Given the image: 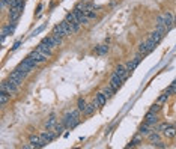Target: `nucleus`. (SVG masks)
<instances>
[{
    "label": "nucleus",
    "mask_w": 176,
    "mask_h": 149,
    "mask_svg": "<svg viewBox=\"0 0 176 149\" xmlns=\"http://www.w3.org/2000/svg\"><path fill=\"white\" fill-rule=\"evenodd\" d=\"M80 113L81 112L78 109H74V110H69V112L65 113V116L62 117L65 128H75L80 124Z\"/></svg>",
    "instance_id": "nucleus-1"
},
{
    "label": "nucleus",
    "mask_w": 176,
    "mask_h": 149,
    "mask_svg": "<svg viewBox=\"0 0 176 149\" xmlns=\"http://www.w3.org/2000/svg\"><path fill=\"white\" fill-rule=\"evenodd\" d=\"M65 20L68 21V24H69V27H71L72 33H75V32L80 29V26H81V23L78 21V18L75 17V14H74V12H68Z\"/></svg>",
    "instance_id": "nucleus-2"
},
{
    "label": "nucleus",
    "mask_w": 176,
    "mask_h": 149,
    "mask_svg": "<svg viewBox=\"0 0 176 149\" xmlns=\"http://www.w3.org/2000/svg\"><path fill=\"white\" fill-rule=\"evenodd\" d=\"M18 89H20V87H18L15 83L9 81V80H5V81H2V84H0V90H6V92L11 93V95L18 93Z\"/></svg>",
    "instance_id": "nucleus-3"
},
{
    "label": "nucleus",
    "mask_w": 176,
    "mask_h": 149,
    "mask_svg": "<svg viewBox=\"0 0 176 149\" xmlns=\"http://www.w3.org/2000/svg\"><path fill=\"white\" fill-rule=\"evenodd\" d=\"M24 78H26V77L21 74L20 71H17V69H14V71L9 74V77H8V80H9V81H12V83H15L18 87H21V86H23Z\"/></svg>",
    "instance_id": "nucleus-4"
},
{
    "label": "nucleus",
    "mask_w": 176,
    "mask_h": 149,
    "mask_svg": "<svg viewBox=\"0 0 176 149\" xmlns=\"http://www.w3.org/2000/svg\"><path fill=\"white\" fill-rule=\"evenodd\" d=\"M57 137V134L53 131V130H47L44 133H41V142H42V148H44L45 145H48V143H51L54 139Z\"/></svg>",
    "instance_id": "nucleus-5"
},
{
    "label": "nucleus",
    "mask_w": 176,
    "mask_h": 149,
    "mask_svg": "<svg viewBox=\"0 0 176 149\" xmlns=\"http://www.w3.org/2000/svg\"><path fill=\"white\" fill-rule=\"evenodd\" d=\"M23 11H24V6H20V8H9V12H8L9 20H11V21H18V18H20V15L23 14Z\"/></svg>",
    "instance_id": "nucleus-6"
},
{
    "label": "nucleus",
    "mask_w": 176,
    "mask_h": 149,
    "mask_svg": "<svg viewBox=\"0 0 176 149\" xmlns=\"http://www.w3.org/2000/svg\"><path fill=\"white\" fill-rule=\"evenodd\" d=\"M164 35H166V32H164V30H158V29H155V32H152V33L149 35L148 39H149L151 42H154L155 45H158V44H160V41L164 38Z\"/></svg>",
    "instance_id": "nucleus-7"
},
{
    "label": "nucleus",
    "mask_w": 176,
    "mask_h": 149,
    "mask_svg": "<svg viewBox=\"0 0 176 149\" xmlns=\"http://www.w3.org/2000/svg\"><path fill=\"white\" fill-rule=\"evenodd\" d=\"M29 56H30V57H32L35 62H38V65H41V63H45V62H47V59H48V57H47L45 54H42L39 50H33V51H32Z\"/></svg>",
    "instance_id": "nucleus-8"
},
{
    "label": "nucleus",
    "mask_w": 176,
    "mask_h": 149,
    "mask_svg": "<svg viewBox=\"0 0 176 149\" xmlns=\"http://www.w3.org/2000/svg\"><path fill=\"white\" fill-rule=\"evenodd\" d=\"M141 56H143V54H140V53H138V54H137L134 59H131V60L127 63V69H128L130 73H132V71H134V69L138 66V63L141 62Z\"/></svg>",
    "instance_id": "nucleus-9"
},
{
    "label": "nucleus",
    "mask_w": 176,
    "mask_h": 149,
    "mask_svg": "<svg viewBox=\"0 0 176 149\" xmlns=\"http://www.w3.org/2000/svg\"><path fill=\"white\" fill-rule=\"evenodd\" d=\"M36 50H39V51H41L42 54H45L47 57H51V56H53V48H51L50 45H47L44 41H41V42H39V45H38V48H36Z\"/></svg>",
    "instance_id": "nucleus-10"
},
{
    "label": "nucleus",
    "mask_w": 176,
    "mask_h": 149,
    "mask_svg": "<svg viewBox=\"0 0 176 149\" xmlns=\"http://www.w3.org/2000/svg\"><path fill=\"white\" fill-rule=\"evenodd\" d=\"M15 69H17V71H20V73L24 75V77H27V75L33 71V68H32V66H29V65H27L24 60H23V62H21V63H20V65H18Z\"/></svg>",
    "instance_id": "nucleus-11"
},
{
    "label": "nucleus",
    "mask_w": 176,
    "mask_h": 149,
    "mask_svg": "<svg viewBox=\"0 0 176 149\" xmlns=\"http://www.w3.org/2000/svg\"><path fill=\"white\" fill-rule=\"evenodd\" d=\"M122 83H124V80H122L119 75L113 74V75H111V78H110V83H108V84H110L115 90H118V89H119V86H121Z\"/></svg>",
    "instance_id": "nucleus-12"
},
{
    "label": "nucleus",
    "mask_w": 176,
    "mask_h": 149,
    "mask_svg": "<svg viewBox=\"0 0 176 149\" xmlns=\"http://www.w3.org/2000/svg\"><path fill=\"white\" fill-rule=\"evenodd\" d=\"M144 122L148 124V125H155L157 122H158V116H157V113H154V112H148V114H146V117H144Z\"/></svg>",
    "instance_id": "nucleus-13"
},
{
    "label": "nucleus",
    "mask_w": 176,
    "mask_h": 149,
    "mask_svg": "<svg viewBox=\"0 0 176 149\" xmlns=\"http://www.w3.org/2000/svg\"><path fill=\"white\" fill-rule=\"evenodd\" d=\"M96 104H98V107H104L105 106V103H107V97H105V93L104 92H99V93H96L95 95V100H93Z\"/></svg>",
    "instance_id": "nucleus-14"
},
{
    "label": "nucleus",
    "mask_w": 176,
    "mask_h": 149,
    "mask_svg": "<svg viewBox=\"0 0 176 149\" xmlns=\"http://www.w3.org/2000/svg\"><path fill=\"white\" fill-rule=\"evenodd\" d=\"M29 143H32L35 148H42V142H41V134H32L29 137Z\"/></svg>",
    "instance_id": "nucleus-15"
},
{
    "label": "nucleus",
    "mask_w": 176,
    "mask_h": 149,
    "mask_svg": "<svg viewBox=\"0 0 176 149\" xmlns=\"http://www.w3.org/2000/svg\"><path fill=\"white\" fill-rule=\"evenodd\" d=\"M152 133V125H148L146 122L140 127V130H138V134H141L143 137H148L149 134Z\"/></svg>",
    "instance_id": "nucleus-16"
},
{
    "label": "nucleus",
    "mask_w": 176,
    "mask_h": 149,
    "mask_svg": "<svg viewBox=\"0 0 176 149\" xmlns=\"http://www.w3.org/2000/svg\"><path fill=\"white\" fill-rule=\"evenodd\" d=\"M148 139H149V142L152 143V146L155 145V143H158V142H161V136H160V131H152L149 136H148Z\"/></svg>",
    "instance_id": "nucleus-17"
},
{
    "label": "nucleus",
    "mask_w": 176,
    "mask_h": 149,
    "mask_svg": "<svg viewBox=\"0 0 176 149\" xmlns=\"http://www.w3.org/2000/svg\"><path fill=\"white\" fill-rule=\"evenodd\" d=\"M9 100H11V93H8L6 90H0V106L5 107Z\"/></svg>",
    "instance_id": "nucleus-18"
},
{
    "label": "nucleus",
    "mask_w": 176,
    "mask_h": 149,
    "mask_svg": "<svg viewBox=\"0 0 176 149\" xmlns=\"http://www.w3.org/2000/svg\"><path fill=\"white\" fill-rule=\"evenodd\" d=\"M163 134L166 136V137H169V139H173V137H176V127H167L164 131H163Z\"/></svg>",
    "instance_id": "nucleus-19"
},
{
    "label": "nucleus",
    "mask_w": 176,
    "mask_h": 149,
    "mask_svg": "<svg viewBox=\"0 0 176 149\" xmlns=\"http://www.w3.org/2000/svg\"><path fill=\"white\" fill-rule=\"evenodd\" d=\"M56 124H57V119H56V116L54 114H51L50 116V119L47 120V124H45V130H53L54 127H56Z\"/></svg>",
    "instance_id": "nucleus-20"
},
{
    "label": "nucleus",
    "mask_w": 176,
    "mask_h": 149,
    "mask_svg": "<svg viewBox=\"0 0 176 149\" xmlns=\"http://www.w3.org/2000/svg\"><path fill=\"white\" fill-rule=\"evenodd\" d=\"M96 107H98V104L93 101V103H90V104H88V106H86V110H85L83 113H85L86 116H92V114L95 113V109H96Z\"/></svg>",
    "instance_id": "nucleus-21"
},
{
    "label": "nucleus",
    "mask_w": 176,
    "mask_h": 149,
    "mask_svg": "<svg viewBox=\"0 0 176 149\" xmlns=\"http://www.w3.org/2000/svg\"><path fill=\"white\" fill-rule=\"evenodd\" d=\"M108 50H110V47L107 44H102V45H98L95 48V53L96 54H105V53H108Z\"/></svg>",
    "instance_id": "nucleus-22"
},
{
    "label": "nucleus",
    "mask_w": 176,
    "mask_h": 149,
    "mask_svg": "<svg viewBox=\"0 0 176 149\" xmlns=\"http://www.w3.org/2000/svg\"><path fill=\"white\" fill-rule=\"evenodd\" d=\"M138 53H140V54H143V56L149 54V48H148L146 41H144V42H140V45H138Z\"/></svg>",
    "instance_id": "nucleus-23"
},
{
    "label": "nucleus",
    "mask_w": 176,
    "mask_h": 149,
    "mask_svg": "<svg viewBox=\"0 0 176 149\" xmlns=\"http://www.w3.org/2000/svg\"><path fill=\"white\" fill-rule=\"evenodd\" d=\"M102 92L105 93V97H107V98H110V97H113V95H115V92H116V90H115L110 84H107V86L104 87V90H102Z\"/></svg>",
    "instance_id": "nucleus-24"
},
{
    "label": "nucleus",
    "mask_w": 176,
    "mask_h": 149,
    "mask_svg": "<svg viewBox=\"0 0 176 149\" xmlns=\"http://www.w3.org/2000/svg\"><path fill=\"white\" fill-rule=\"evenodd\" d=\"M141 137H143L141 134H137V136L134 137V140H132L131 143L128 145V148H134V146H138V145H140V142H141Z\"/></svg>",
    "instance_id": "nucleus-25"
},
{
    "label": "nucleus",
    "mask_w": 176,
    "mask_h": 149,
    "mask_svg": "<svg viewBox=\"0 0 176 149\" xmlns=\"http://www.w3.org/2000/svg\"><path fill=\"white\" fill-rule=\"evenodd\" d=\"M86 106H88L86 101H85L83 98H78V101H77V109H78L80 112H85V110H86Z\"/></svg>",
    "instance_id": "nucleus-26"
},
{
    "label": "nucleus",
    "mask_w": 176,
    "mask_h": 149,
    "mask_svg": "<svg viewBox=\"0 0 176 149\" xmlns=\"http://www.w3.org/2000/svg\"><path fill=\"white\" fill-rule=\"evenodd\" d=\"M169 97H170V95H169L167 92H166V93H163V95H161V97H160V98L157 100V104H160V106H163V104H164V103H166V101L169 100Z\"/></svg>",
    "instance_id": "nucleus-27"
},
{
    "label": "nucleus",
    "mask_w": 176,
    "mask_h": 149,
    "mask_svg": "<svg viewBox=\"0 0 176 149\" xmlns=\"http://www.w3.org/2000/svg\"><path fill=\"white\" fill-rule=\"evenodd\" d=\"M167 127H170V125H169V124H166V122H164V124H160V125H158V130H157V131L163 133V131H164V130H166Z\"/></svg>",
    "instance_id": "nucleus-28"
},
{
    "label": "nucleus",
    "mask_w": 176,
    "mask_h": 149,
    "mask_svg": "<svg viewBox=\"0 0 176 149\" xmlns=\"http://www.w3.org/2000/svg\"><path fill=\"white\" fill-rule=\"evenodd\" d=\"M161 110V106L160 104H154L152 107H151V112H154V113H158Z\"/></svg>",
    "instance_id": "nucleus-29"
},
{
    "label": "nucleus",
    "mask_w": 176,
    "mask_h": 149,
    "mask_svg": "<svg viewBox=\"0 0 176 149\" xmlns=\"http://www.w3.org/2000/svg\"><path fill=\"white\" fill-rule=\"evenodd\" d=\"M20 45H21V41H17V42H15V44H14V47H12V50H14V51H15V50H17V48H18V47H20Z\"/></svg>",
    "instance_id": "nucleus-30"
},
{
    "label": "nucleus",
    "mask_w": 176,
    "mask_h": 149,
    "mask_svg": "<svg viewBox=\"0 0 176 149\" xmlns=\"http://www.w3.org/2000/svg\"><path fill=\"white\" fill-rule=\"evenodd\" d=\"M41 11H42V5H39V6H38V9H36V15H39V14H41Z\"/></svg>",
    "instance_id": "nucleus-31"
},
{
    "label": "nucleus",
    "mask_w": 176,
    "mask_h": 149,
    "mask_svg": "<svg viewBox=\"0 0 176 149\" xmlns=\"http://www.w3.org/2000/svg\"><path fill=\"white\" fill-rule=\"evenodd\" d=\"M173 24H176V17H175V21H173Z\"/></svg>",
    "instance_id": "nucleus-32"
},
{
    "label": "nucleus",
    "mask_w": 176,
    "mask_h": 149,
    "mask_svg": "<svg viewBox=\"0 0 176 149\" xmlns=\"http://www.w3.org/2000/svg\"><path fill=\"white\" fill-rule=\"evenodd\" d=\"M83 2H89V0H83Z\"/></svg>",
    "instance_id": "nucleus-33"
},
{
    "label": "nucleus",
    "mask_w": 176,
    "mask_h": 149,
    "mask_svg": "<svg viewBox=\"0 0 176 149\" xmlns=\"http://www.w3.org/2000/svg\"><path fill=\"white\" fill-rule=\"evenodd\" d=\"M173 83H176V80H175V81H173Z\"/></svg>",
    "instance_id": "nucleus-34"
},
{
    "label": "nucleus",
    "mask_w": 176,
    "mask_h": 149,
    "mask_svg": "<svg viewBox=\"0 0 176 149\" xmlns=\"http://www.w3.org/2000/svg\"><path fill=\"white\" fill-rule=\"evenodd\" d=\"M175 2H176V0H175Z\"/></svg>",
    "instance_id": "nucleus-35"
}]
</instances>
